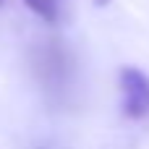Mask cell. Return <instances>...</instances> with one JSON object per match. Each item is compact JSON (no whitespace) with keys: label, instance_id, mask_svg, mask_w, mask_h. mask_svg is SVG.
<instances>
[{"label":"cell","instance_id":"cell-1","mask_svg":"<svg viewBox=\"0 0 149 149\" xmlns=\"http://www.w3.org/2000/svg\"><path fill=\"white\" fill-rule=\"evenodd\" d=\"M31 65L45 94L55 102H65V97L73 92V79H76V60L68 45L60 39H50L39 45L34 50Z\"/></svg>","mask_w":149,"mask_h":149},{"label":"cell","instance_id":"cell-2","mask_svg":"<svg viewBox=\"0 0 149 149\" xmlns=\"http://www.w3.org/2000/svg\"><path fill=\"white\" fill-rule=\"evenodd\" d=\"M120 92H123V115L131 120H144L149 115V76L136 68H120Z\"/></svg>","mask_w":149,"mask_h":149},{"label":"cell","instance_id":"cell-3","mask_svg":"<svg viewBox=\"0 0 149 149\" xmlns=\"http://www.w3.org/2000/svg\"><path fill=\"white\" fill-rule=\"evenodd\" d=\"M34 16H39L47 24H58L63 16V0H24Z\"/></svg>","mask_w":149,"mask_h":149},{"label":"cell","instance_id":"cell-4","mask_svg":"<svg viewBox=\"0 0 149 149\" xmlns=\"http://www.w3.org/2000/svg\"><path fill=\"white\" fill-rule=\"evenodd\" d=\"M110 3H113V0H94V5H97V8H105V5H110Z\"/></svg>","mask_w":149,"mask_h":149},{"label":"cell","instance_id":"cell-5","mask_svg":"<svg viewBox=\"0 0 149 149\" xmlns=\"http://www.w3.org/2000/svg\"><path fill=\"white\" fill-rule=\"evenodd\" d=\"M0 3H3V0H0Z\"/></svg>","mask_w":149,"mask_h":149}]
</instances>
